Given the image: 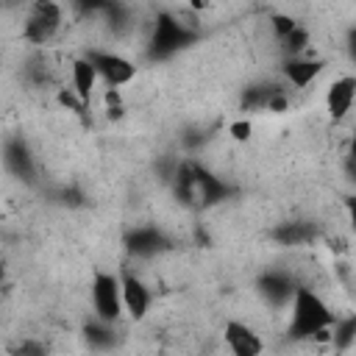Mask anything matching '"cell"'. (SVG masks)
<instances>
[{"label":"cell","instance_id":"cell-13","mask_svg":"<svg viewBox=\"0 0 356 356\" xmlns=\"http://www.w3.org/2000/svg\"><path fill=\"white\" fill-rule=\"evenodd\" d=\"M295 286H298L295 278L289 273H281V270H267L259 278V292L273 306H286L289 298H292V292H295Z\"/></svg>","mask_w":356,"mask_h":356},{"label":"cell","instance_id":"cell-15","mask_svg":"<svg viewBox=\"0 0 356 356\" xmlns=\"http://www.w3.org/2000/svg\"><path fill=\"white\" fill-rule=\"evenodd\" d=\"M270 236L278 245H306V242H312L317 236V228H314V222L295 220V222H281L278 228L270 231Z\"/></svg>","mask_w":356,"mask_h":356},{"label":"cell","instance_id":"cell-8","mask_svg":"<svg viewBox=\"0 0 356 356\" xmlns=\"http://www.w3.org/2000/svg\"><path fill=\"white\" fill-rule=\"evenodd\" d=\"M353 100H356V78L353 75H339L331 81L328 92H325V111L334 122L345 120L353 108Z\"/></svg>","mask_w":356,"mask_h":356},{"label":"cell","instance_id":"cell-20","mask_svg":"<svg viewBox=\"0 0 356 356\" xmlns=\"http://www.w3.org/2000/svg\"><path fill=\"white\" fill-rule=\"evenodd\" d=\"M228 134H231V139H236V142H248L250 139V134H253V122L250 120H234L231 125H228Z\"/></svg>","mask_w":356,"mask_h":356},{"label":"cell","instance_id":"cell-19","mask_svg":"<svg viewBox=\"0 0 356 356\" xmlns=\"http://www.w3.org/2000/svg\"><path fill=\"white\" fill-rule=\"evenodd\" d=\"M295 25H298V19L289 17V14H273V17H270V28H273V33H275L278 39H284Z\"/></svg>","mask_w":356,"mask_h":356},{"label":"cell","instance_id":"cell-11","mask_svg":"<svg viewBox=\"0 0 356 356\" xmlns=\"http://www.w3.org/2000/svg\"><path fill=\"white\" fill-rule=\"evenodd\" d=\"M325 70L323 58H309V56H289L281 67L286 83H292L295 89H306L309 83H314Z\"/></svg>","mask_w":356,"mask_h":356},{"label":"cell","instance_id":"cell-22","mask_svg":"<svg viewBox=\"0 0 356 356\" xmlns=\"http://www.w3.org/2000/svg\"><path fill=\"white\" fill-rule=\"evenodd\" d=\"M81 8H86V11H92V8H106L108 6V0H75Z\"/></svg>","mask_w":356,"mask_h":356},{"label":"cell","instance_id":"cell-12","mask_svg":"<svg viewBox=\"0 0 356 356\" xmlns=\"http://www.w3.org/2000/svg\"><path fill=\"white\" fill-rule=\"evenodd\" d=\"M125 248H128V253H134V256H139V259H150V256L167 250V248H170V239H167L159 228L145 225V228H134V231L125 236Z\"/></svg>","mask_w":356,"mask_h":356},{"label":"cell","instance_id":"cell-6","mask_svg":"<svg viewBox=\"0 0 356 356\" xmlns=\"http://www.w3.org/2000/svg\"><path fill=\"white\" fill-rule=\"evenodd\" d=\"M120 295H122V312H125L131 320L139 323V320L147 317L150 303H153V295H150L147 284H145L136 273L125 270V273L120 275Z\"/></svg>","mask_w":356,"mask_h":356},{"label":"cell","instance_id":"cell-1","mask_svg":"<svg viewBox=\"0 0 356 356\" xmlns=\"http://www.w3.org/2000/svg\"><path fill=\"white\" fill-rule=\"evenodd\" d=\"M289 306H292L289 334L295 339H314L320 331L331 328V323H334L331 306L312 286L298 284L295 292H292V298H289Z\"/></svg>","mask_w":356,"mask_h":356},{"label":"cell","instance_id":"cell-5","mask_svg":"<svg viewBox=\"0 0 356 356\" xmlns=\"http://www.w3.org/2000/svg\"><path fill=\"white\" fill-rule=\"evenodd\" d=\"M89 58V64L95 67L97 78L106 83V86H125L136 78V64L131 58H125L122 53H111V50H86L83 53Z\"/></svg>","mask_w":356,"mask_h":356},{"label":"cell","instance_id":"cell-16","mask_svg":"<svg viewBox=\"0 0 356 356\" xmlns=\"http://www.w3.org/2000/svg\"><path fill=\"white\" fill-rule=\"evenodd\" d=\"M114 323H106V320H92V323H86L83 325V337H86V342L92 345V348H111L114 345V328H111Z\"/></svg>","mask_w":356,"mask_h":356},{"label":"cell","instance_id":"cell-24","mask_svg":"<svg viewBox=\"0 0 356 356\" xmlns=\"http://www.w3.org/2000/svg\"><path fill=\"white\" fill-rule=\"evenodd\" d=\"M0 278H3V264H0Z\"/></svg>","mask_w":356,"mask_h":356},{"label":"cell","instance_id":"cell-3","mask_svg":"<svg viewBox=\"0 0 356 356\" xmlns=\"http://www.w3.org/2000/svg\"><path fill=\"white\" fill-rule=\"evenodd\" d=\"M61 22H64V14L56 0H33L22 25V39L28 44H47L61 31Z\"/></svg>","mask_w":356,"mask_h":356},{"label":"cell","instance_id":"cell-14","mask_svg":"<svg viewBox=\"0 0 356 356\" xmlns=\"http://www.w3.org/2000/svg\"><path fill=\"white\" fill-rule=\"evenodd\" d=\"M70 78H72L70 89L78 95V100H83V103L89 106L92 92H95V86H97L100 78H97V72H95V67L89 64L86 56H78V58L72 61V67H70Z\"/></svg>","mask_w":356,"mask_h":356},{"label":"cell","instance_id":"cell-7","mask_svg":"<svg viewBox=\"0 0 356 356\" xmlns=\"http://www.w3.org/2000/svg\"><path fill=\"white\" fill-rule=\"evenodd\" d=\"M192 175H195V189H192V206H214L222 203L231 195V186L217 178L209 167L192 161Z\"/></svg>","mask_w":356,"mask_h":356},{"label":"cell","instance_id":"cell-4","mask_svg":"<svg viewBox=\"0 0 356 356\" xmlns=\"http://www.w3.org/2000/svg\"><path fill=\"white\" fill-rule=\"evenodd\" d=\"M92 309L97 320L117 323L122 317V295H120V275L108 270H95L92 275Z\"/></svg>","mask_w":356,"mask_h":356},{"label":"cell","instance_id":"cell-21","mask_svg":"<svg viewBox=\"0 0 356 356\" xmlns=\"http://www.w3.org/2000/svg\"><path fill=\"white\" fill-rule=\"evenodd\" d=\"M14 353H44V345H39V342H22V345L14 348Z\"/></svg>","mask_w":356,"mask_h":356},{"label":"cell","instance_id":"cell-2","mask_svg":"<svg viewBox=\"0 0 356 356\" xmlns=\"http://www.w3.org/2000/svg\"><path fill=\"white\" fill-rule=\"evenodd\" d=\"M195 39V31L186 28L178 17L170 11H159L153 19V36H150V56L153 58H170L181 47H186Z\"/></svg>","mask_w":356,"mask_h":356},{"label":"cell","instance_id":"cell-23","mask_svg":"<svg viewBox=\"0 0 356 356\" xmlns=\"http://www.w3.org/2000/svg\"><path fill=\"white\" fill-rule=\"evenodd\" d=\"M189 8L192 11H203V8H209V0H189Z\"/></svg>","mask_w":356,"mask_h":356},{"label":"cell","instance_id":"cell-10","mask_svg":"<svg viewBox=\"0 0 356 356\" xmlns=\"http://www.w3.org/2000/svg\"><path fill=\"white\" fill-rule=\"evenodd\" d=\"M3 164H6V170L14 178L33 184V178H36V161H33V156H31V150H28V145L22 139H8L3 145Z\"/></svg>","mask_w":356,"mask_h":356},{"label":"cell","instance_id":"cell-9","mask_svg":"<svg viewBox=\"0 0 356 356\" xmlns=\"http://www.w3.org/2000/svg\"><path fill=\"white\" fill-rule=\"evenodd\" d=\"M222 339L234 356H259L264 350L261 337L242 320H228L222 328Z\"/></svg>","mask_w":356,"mask_h":356},{"label":"cell","instance_id":"cell-18","mask_svg":"<svg viewBox=\"0 0 356 356\" xmlns=\"http://www.w3.org/2000/svg\"><path fill=\"white\" fill-rule=\"evenodd\" d=\"M281 47L286 56H303L306 47H309V31L303 25H295L284 39H281Z\"/></svg>","mask_w":356,"mask_h":356},{"label":"cell","instance_id":"cell-17","mask_svg":"<svg viewBox=\"0 0 356 356\" xmlns=\"http://www.w3.org/2000/svg\"><path fill=\"white\" fill-rule=\"evenodd\" d=\"M278 89L281 86H250V89H245V95H242V111H259V108H264L267 100H270V95L278 92Z\"/></svg>","mask_w":356,"mask_h":356}]
</instances>
